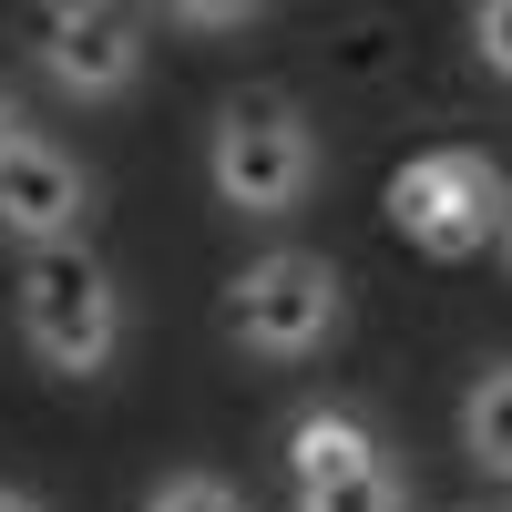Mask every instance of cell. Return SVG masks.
I'll use <instances>...</instances> for the list:
<instances>
[{
	"mask_svg": "<svg viewBox=\"0 0 512 512\" xmlns=\"http://www.w3.org/2000/svg\"><path fill=\"white\" fill-rule=\"evenodd\" d=\"M205 175L236 216H297L318 185V134L287 93H236L216 113V144H205Z\"/></svg>",
	"mask_w": 512,
	"mask_h": 512,
	"instance_id": "6da1fadb",
	"label": "cell"
},
{
	"mask_svg": "<svg viewBox=\"0 0 512 512\" xmlns=\"http://www.w3.org/2000/svg\"><path fill=\"white\" fill-rule=\"evenodd\" d=\"M21 338L41 369L62 379H103L123 349V297L82 246H31L21 256Z\"/></svg>",
	"mask_w": 512,
	"mask_h": 512,
	"instance_id": "7a4b0ae2",
	"label": "cell"
},
{
	"mask_svg": "<svg viewBox=\"0 0 512 512\" xmlns=\"http://www.w3.org/2000/svg\"><path fill=\"white\" fill-rule=\"evenodd\" d=\"M338 318H349V287H338V267L308 256V246L256 256V267L226 287V338L246 359H308V349L338 338Z\"/></svg>",
	"mask_w": 512,
	"mask_h": 512,
	"instance_id": "3957f363",
	"label": "cell"
},
{
	"mask_svg": "<svg viewBox=\"0 0 512 512\" xmlns=\"http://www.w3.org/2000/svg\"><path fill=\"white\" fill-rule=\"evenodd\" d=\"M492 216H502V164L472 154V144H431L390 175V226L420 246V256H472L492 246Z\"/></svg>",
	"mask_w": 512,
	"mask_h": 512,
	"instance_id": "277c9868",
	"label": "cell"
},
{
	"mask_svg": "<svg viewBox=\"0 0 512 512\" xmlns=\"http://www.w3.org/2000/svg\"><path fill=\"white\" fill-rule=\"evenodd\" d=\"M31 52L72 103H113L144 72V31L134 11H103V0H52V11H31Z\"/></svg>",
	"mask_w": 512,
	"mask_h": 512,
	"instance_id": "5b68a950",
	"label": "cell"
},
{
	"mask_svg": "<svg viewBox=\"0 0 512 512\" xmlns=\"http://www.w3.org/2000/svg\"><path fill=\"white\" fill-rule=\"evenodd\" d=\"M82 216H93V185H82V164L62 144L21 134L11 154H0V236H21V256L31 246H72Z\"/></svg>",
	"mask_w": 512,
	"mask_h": 512,
	"instance_id": "8992f818",
	"label": "cell"
},
{
	"mask_svg": "<svg viewBox=\"0 0 512 512\" xmlns=\"http://www.w3.org/2000/svg\"><path fill=\"white\" fill-rule=\"evenodd\" d=\"M359 461H379V431H369L359 410H308V420L287 431V482H297V492L359 472Z\"/></svg>",
	"mask_w": 512,
	"mask_h": 512,
	"instance_id": "52a82bcc",
	"label": "cell"
},
{
	"mask_svg": "<svg viewBox=\"0 0 512 512\" xmlns=\"http://www.w3.org/2000/svg\"><path fill=\"white\" fill-rule=\"evenodd\" d=\"M461 441H472L482 472H502V482H512V359H502V369H482L472 410H461Z\"/></svg>",
	"mask_w": 512,
	"mask_h": 512,
	"instance_id": "ba28073f",
	"label": "cell"
},
{
	"mask_svg": "<svg viewBox=\"0 0 512 512\" xmlns=\"http://www.w3.org/2000/svg\"><path fill=\"white\" fill-rule=\"evenodd\" d=\"M297 512H400V472H390V461H359V472L297 492Z\"/></svg>",
	"mask_w": 512,
	"mask_h": 512,
	"instance_id": "9c48e42d",
	"label": "cell"
},
{
	"mask_svg": "<svg viewBox=\"0 0 512 512\" xmlns=\"http://www.w3.org/2000/svg\"><path fill=\"white\" fill-rule=\"evenodd\" d=\"M144 512H246V502H236V482H216V472H164Z\"/></svg>",
	"mask_w": 512,
	"mask_h": 512,
	"instance_id": "30bf717a",
	"label": "cell"
},
{
	"mask_svg": "<svg viewBox=\"0 0 512 512\" xmlns=\"http://www.w3.org/2000/svg\"><path fill=\"white\" fill-rule=\"evenodd\" d=\"M472 52H482L492 82H512V0H482L472 11Z\"/></svg>",
	"mask_w": 512,
	"mask_h": 512,
	"instance_id": "8fae6325",
	"label": "cell"
},
{
	"mask_svg": "<svg viewBox=\"0 0 512 512\" xmlns=\"http://www.w3.org/2000/svg\"><path fill=\"white\" fill-rule=\"evenodd\" d=\"M175 21H185V31H246L256 11H246V0H185Z\"/></svg>",
	"mask_w": 512,
	"mask_h": 512,
	"instance_id": "7c38bea8",
	"label": "cell"
},
{
	"mask_svg": "<svg viewBox=\"0 0 512 512\" xmlns=\"http://www.w3.org/2000/svg\"><path fill=\"white\" fill-rule=\"evenodd\" d=\"M492 246L512 256V175H502V216H492Z\"/></svg>",
	"mask_w": 512,
	"mask_h": 512,
	"instance_id": "4fadbf2b",
	"label": "cell"
},
{
	"mask_svg": "<svg viewBox=\"0 0 512 512\" xmlns=\"http://www.w3.org/2000/svg\"><path fill=\"white\" fill-rule=\"evenodd\" d=\"M11 144H21V103L0 93V154H11Z\"/></svg>",
	"mask_w": 512,
	"mask_h": 512,
	"instance_id": "5bb4252c",
	"label": "cell"
},
{
	"mask_svg": "<svg viewBox=\"0 0 512 512\" xmlns=\"http://www.w3.org/2000/svg\"><path fill=\"white\" fill-rule=\"evenodd\" d=\"M0 512H41V502H31V492H11V482H0Z\"/></svg>",
	"mask_w": 512,
	"mask_h": 512,
	"instance_id": "9a60e30c",
	"label": "cell"
}]
</instances>
